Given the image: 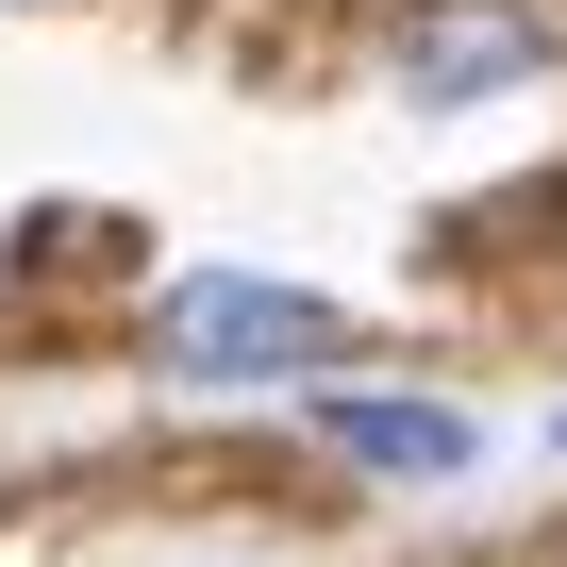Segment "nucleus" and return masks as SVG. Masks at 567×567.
<instances>
[{
  "mask_svg": "<svg viewBox=\"0 0 567 567\" xmlns=\"http://www.w3.org/2000/svg\"><path fill=\"white\" fill-rule=\"evenodd\" d=\"M334 351H351V318L301 301V284H250V267H200V284L151 301V368L167 384H301Z\"/></svg>",
  "mask_w": 567,
  "mask_h": 567,
  "instance_id": "obj_1",
  "label": "nucleus"
},
{
  "mask_svg": "<svg viewBox=\"0 0 567 567\" xmlns=\"http://www.w3.org/2000/svg\"><path fill=\"white\" fill-rule=\"evenodd\" d=\"M401 101H501V84H534L550 68V18H534V0H417V18H401Z\"/></svg>",
  "mask_w": 567,
  "mask_h": 567,
  "instance_id": "obj_2",
  "label": "nucleus"
},
{
  "mask_svg": "<svg viewBox=\"0 0 567 567\" xmlns=\"http://www.w3.org/2000/svg\"><path fill=\"white\" fill-rule=\"evenodd\" d=\"M318 434H334L351 467H384V484H451V467L484 451L451 401H318Z\"/></svg>",
  "mask_w": 567,
  "mask_h": 567,
  "instance_id": "obj_3",
  "label": "nucleus"
},
{
  "mask_svg": "<svg viewBox=\"0 0 567 567\" xmlns=\"http://www.w3.org/2000/svg\"><path fill=\"white\" fill-rule=\"evenodd\" d=\"M550 451H567V417H550Z\"/></svg>",
  "mask_w": 567,
  "mask_h": 567,
  "instance_id": "obj_4",
  "label": "nucleus"
}]
</instances>
